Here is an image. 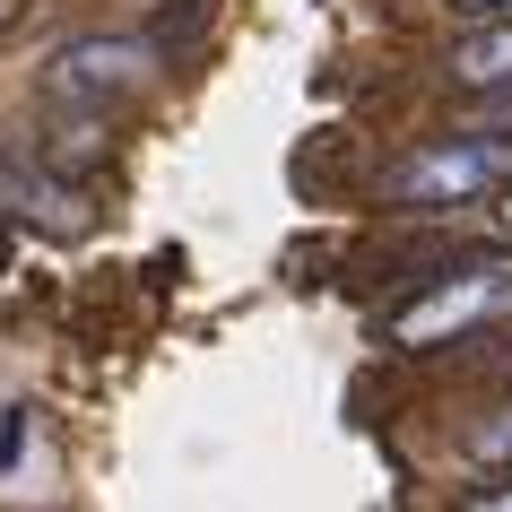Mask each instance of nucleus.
<instances>
[{
    "mask_svg": "<svg viewBox=\"0 0 512 512\" xmlns=\"http://www.w3.org/2000/svg\"><path fill=\"white\" fill-rule=\"evenodd\" d=\"M512 174V139H426V148H408L391 174H382V200L391 209H469L486 191Z\"/></svg>",
    "mask_w": 512,
    "mask_h": 512,
    "instance_id": "nucleus-1",
    "label": "nucleus"
},
{
    "mask_svg": "<svg viewBox=\"0 0 512 512\" xmlns=\"http://www.w3.org/2000/svg\"><path fill=\"white\" fill-rule=\"evenodd\" d=\"M512 313V261H478L460 278H434L417 304L391 313V348H443V339H469V330L504 322Z\"/></svg>",
    "mask_w": 512,
    "mask_h": 512,
    "instance_id": "nucleus-2",
    "label": "nucleus"
},
{
    "mask_svg": "<svg viewBox=\"0 0 512 512\" xmlns=\"http://www.w3.org/2000/svg\"><path fill=\"white\" fill-rule=\"evenodd\" d=\"M157 79V44H139V35H79V44H61L44 87H53V105L70 113H105V105H131L148 96Z\"/></svg>",
    "mask_w": 512,
    "mask_h": 512,
    "instance_id": "nucleus-3",
    "label": "nucleus"
},
{
    "mask_svg": "<svg viewBox=\"0 0 512 512\" xmlns=\"http://www.w3.org/2000/svg\"><path fill=\"white\" fill-rule=\"evenodd\" d=\"M460 87H478V96H504L512 87V9H495V18H478V27L452 44V61H443Z\"/></svg>",
    "mask_w": 512,
    "mask_h": 512,
    "instance_id": "nucleus-4",
    "label": "nucleus"
},
{
    "mask_svg": "<svg viewBox=\"0 0 512 512\" xmlns=\"http://www.w3.org/2000/svg\"><path fill=\"white\" fill-rule=\"evenodd\" d=\"M469 460H478V469H512V400H495L478 426H469Z\"/></svg>",
    "mask_w": 512,
    "mask_h": 512,
    "instance_id": "nucleus-5",
    "label": "nucleus"
},
{
    "mask_svg": "<svg viewBox=\"0 0 512 512\" xmlns=\"http://www.w3.org/2000/svg\"><path fill=\"white\" fill-rule=\"evenodd\" d=\"M469 504H486V512H512V469H504V478H495V486H478Z\"/></svg>",
    "mask_w": 512,
    "mask_h": 512,
    "instance_id": "nucleus-6",
    "label": "nucleus"
},
{
    "mask_svg": "<svg viewBox=\"0 0 512 512\" xmlns=\"http://www.w3.org/2000/svg\"><path fill=\"white\" fill-rule=\"evenodd\" d=\"M443 9H460V18H495V9H512V0H443Z\"/></svg>",
    "mask_w": 512,
    "mask_h": 512,
    "instance_id": "nucleus-7",
    "label": "nucleus"
},
{
    "mask_svg": "<svg viewBox=\"0 0 512 512\" xmlns=\"http://www.w3.org/2000/svg\"><path fill=\"white\" fill-rule=\"evenodd\" d=\"M9 452H18V417H0V469H9Z\"/></svg>",
    "mask_w": 512,
    "mask_h": 512,
    "instance_id": "nucleus-8",
    "label": "nucleus"
},
{
    "mask_svg": "<svg viewBox=\"0 0 512 512\" xmlns=\"http://www.w3.org/2000/svg\"><path fill=\"white\" fill-rule=\"evenodd\" d=\"M504 226H512V183H504Z\"/></svg>",
    "mask_w": 512,
    "mask_h": 512,
    "instance_id": "nucleus-9",
    "label": "nucleus"
},
{
    "mask_svg": "<svg viewBox=\"0 0 512 512\" xmlns=\"http://www.w3.org/2000/svg\"><path fill=\"white\" fill-rule=\"evenodd\" d=\"M0 9H9V0H0Z\"/></svg>",
    "mask_w": 512,
    "mask_h": 512,
    "instance_id": "nucleus-10",
    "label": "nucleus"
}]
</instances>
